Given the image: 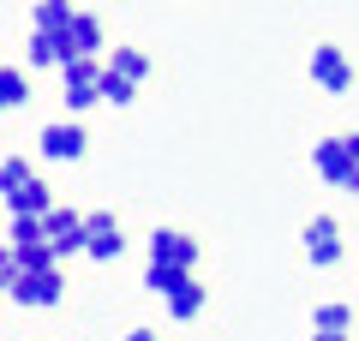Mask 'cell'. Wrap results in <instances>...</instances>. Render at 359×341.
<instances>
[{"mask_svg":"<svg viewBox=\"0 0 359 341\" xmlns=\"http://www.w3.org/2000/svg\"><path fill=\"white\" fill-rule=\"evenodd\" d=\"M311 84L330 90V96H347V90H353V60H347L335 42H318V48H311Z\"/></svg>","mask_w":359,"mask_h":341,"instance_id":"6da1fadb","label":"cell"},{"mask_svg":"<svg viewBox=\"0 0 359 341\" xmlns=\"http://www.w3.org/2000/svg\"><path fill=\"white\" fill-rule=\"evenodd\" d=\"M42 234H48L54 258H78V252H84V215H78V210L48 203V210H42Z\"/></svg>","mask_w":359,"mask_h":341,"instance_id":"7a4b0ae2","label":"cell"},{"mask_svg":"<svg viewBox=\"0 0 359 341\" xmlns=\"http://www.w3.org/2000/svg\"><path fill=\"white\" fill-rule=\"evenodd\" d=\"M126 252V240H120V222L108 210H90L84 215V258H96V264H114V258Z\"/></svg>","mask_w":359,"mask_h":341,"instance_id":"3957f363","label":"cell"},{"mask_svg":"<svg viewBox=\"0 0 359 341\" xmlns=\"http://www.w3.org/2000/svg\"><path fill=\"white\" fill-rule=\"evenodd\" d=\"M36 150L48 156V162H78V156L90 150V132L78 126V120H54V126H42Z\"/></svg>","mask_w":359,"mask_h":341,"instance_id":"277c9868","label":"cell"},{"mask_svg":"<svg viewBox=\"0 0 359 341\" xmlns=\"http://www.w3.org/2000/svg\"><path fill=\"white\" fill-rule=\"evenodd\" d=\"M6 293H13L18 305H54L66 293V281H60V269H18Z\"/></svg>","mask_w":359,"mask_h":341,"instance_id":"5b68a950","label":"cell"},{"mask_svg":"<svg viewBox=\"0 0 359 341\" xmlns=\"http://www.w3.org/2000/svg\"><path fill=\"white\" fill-rule=\"evenodd\" d=\"M150 264L192 269L198 264V240H192V234H180V227H156V234H150Z\"/></svg>","mask_w":359,"mask_h":341,"instance_id":"8992f818","label":"cell"},{"mask_svg":"<svg viewBox=\"0 0 359 341\" xmlns=\"http://www.w3.org/2000/svg\"><path fill=\"white\" fill-rule=\"evenodd\" d=\"M306 258H311L318 269L341 258V222H335V215H318V222H306Z\"/></svg>","mask_w":359,"mask_h":341,"instance_id":"52a82bcc","label":"cell"},{"mask_svg":"<svg viewBox=\"0 0 359 341\" xmlns=\"http://www.w3.org/2000/svg\"><path fill=\"white\" fill-rule=\"evenodd\" d=\"M311 168H318L330 186H347V174H353V156H347V144H341V138H323L318 150H311Z\"/></svg>","mask_w":359,"mask_h":341,"instance_id":"ba28073f","label":"cell"},{"mask_svg":"<svg viewBox=\"0 0 359 341\" xmlns=\"http://www.w3.org/2000/svg\"><path fill=\"white\" fill-rule=\"evenodd\" d=\"M162 305H168V317H180V323H192V317L204 312V288L192 281V269H186V276H180L174 288L162 293Z\"/></svg>","mask_w":359,"mask_h":341,"instance_id":"9c48e42d","label":"cell"},{"mask_svg":"<svg viewBox=\"0 0 359 341\" xmlns=\"http://www.w3.org/2000/svg\"><path fill=\"white\" fill-rule=\"evenodd\" d=\"M60 36H66V54H96V48H102V18L78 6V13H72V25H66Z\"/></svg>","mask_w":359,"mask_h":341,"instance_id":"30bf717a","label":"cell"},{"mask_svg":"<svg viewBox=\"0 0 359 341\" xmlns=\"http://www.w3.org/2000/svg\"><path fill=\"white\" fill-rule=\"evenodd\" d=\"M48 203H54V192L42 186L36 174H30L25 186H18V192H6V210H13V215H42V210H48Z\"/></svg>","mask_w":359,"mask_h":341,"instance_id":"8fae6325","label":"cell"},{"mask_svg":"<svg viewBox=\"0 0 359 341\" xmlns=\"http://www.w3.org/2000/svg\"><path fill=\"white\" fill-rule=\"evenodd\" d=\"M66 36H48V30H30V66H66Z\"/></svg>","mask_w":359,"mask_h":341,"instance_id":"7c38bea8","label":"cell"},{"mask_svg":"<svg viewBox=\"0 0 359 341\" xmlns=\"http://www.w3.org/2000/svg\"><path fill=\"white\" fill-rule=\"evenodd\" d=\"M72 0H36V30H48V36H60L66 25H72Z\"/></svg>","mask_w":359,"mask_h":341,"instance_id":"4fadbf2b","label":"cell"},{"mask_svg":"<svg viewBox=\"0 0 359 341\" xmlns=\"http://www.w3.org/2000/svg\"><path fill=\"white\" fill-rule=\"evenodd\" d=\"M18 102H30V78L18 72V66H0V114L18 108Z\"/></svg>","mask_w":359,"mask_h":341,"instance_id":"5bb4252c","label":"cell"},{"mask_svg":"<svg viewBox=\"0 0 359 341\" xmlns=\"http://www.w3.org/2000/svg\"><path fill=\"white\" fill-rule=\"evenodd\" d=\"M108 66H114L120 78H132V84H144V78H150V54H144V48H120Z\"/></svg>","mask_w":359,"mask_h":341,"instance_id":"9a60e30c","label":"cell"},{"mask_svg":"<svg viewBox=\"0 0 359 341\" xmlns=\"http://www.w3.org/2000/svg\"><path fill=\"white\" fill-rule=\"evenodd\" d=\"M96 90H102V102H114V108H132V90H138V84L120 78L114 66H102V84H96Z\"/></svg>","mask_w":359,"mask_h":341,"instance_id":"2e32d148","label":"cell"},{"mask_svg":"<svg viewBox=\"0 0 359 341\" xmlns=\"http://www.w3.org/2000/svg\"><path fill=\"white\" fill-rule=\"evenodd\" d=\"M13 258H18V269H54V264H60L48 240H42V246H13Z\"/></svg>","mask_w":359,"mask_h":341,"instance_id":"e0dca14e","label":"cell"},{"mask_svg":"<svg viewBox=\"0 0 359 341\" xmlns=\"http://www.w3.org/2000/svg\"><path fill=\"white\" fill-rule=\"evenodd\" d=\"M30 174H36V168H30L25 156H6V162H0V198H6V192H18Z\"/></svg>","mask_w":359,"mask_h":341,"instance_id":"ac0fdd59","label":"cell"},{"mask_svg":"<svg viewBox=\"0 0 359 341\" xmlns=\"http://www.w3.org/2000/svg\"><path fill=\"white\" fill-rule=\"evenodd\" d=\"M42 215H13V246H42Z\"/></svg>","mask_w":359,"mask_h":341,"instance_id":"d6986e66","label":"cell"},{"mask_svg":"<svg viewBox=\"0 0 359 341\" xmlns=\"http://www.w3.org/2000/svg\"><path fill=\"white\" fill-rule=\"evenodd\" d=\"M180 276H186V269H174V264H150V269H144V288H150V293H168Z\"/></svg>","mask_w":359,"mask_h":341,"instance_id":"ffe728a7","label":"cell"},{"mask_svg":"<svg viewBox=\"0 0 359 341\" xmlns=\"http://www.w3.org/2000/svg\"><path fill=\"white\" fill-rule=\"evenodd\" d=\"M347 323H353V312H347V305H318V323H311V329H347Z\"/></svg>","mask_w":359,"mask_h":341,"instance_id":"44dd1931","label":"cell"},{"mask_svg":"<svg viewBox=\"0 0 359 341\" xmlns=\"http://www.w3.org/2000/svg\"><path fill=\"white\" fill-rule=\"evenodd\" d=\"M13 276H18V258H13V246H0V293L13 288Z\"/></svg>","mask_w":359,"mask_h":341,"instance_id":"7402d4cb","label":"cell"},{"mask_svg":"<svg viewBox=\"0 0 359 341\" xmlns=\"http://www.w3.org/2000/svg\"><path fill=\"white\" fill-rule=\"evenodd\" d=\"M311 341H347V329H318Z\"/></svg>","mask_w":359,"mask_h":341,"instance_id":"603a6c76","label":"cell"},{"mask_svg":"<svg viewBox=\"0 0 359 341\" xmlns=\"http://www.w3.org/2000/svg\"><path fill=\"white\" fill-rule=\"evenodd\" d=\"M341 144H347V156H353V168H359V132H347Z\"/></svg>","mask_w":359,"mask_h":341,"instance_id":"cb8c5ba5","label":"cell"},{"mask_svg":"<svg viewBox=\"0 0 359 341\" xmlns=\"http://www.w3.org/2000/svg\"><path fill=\"white\" fill-rule=\"evenodd\" d=\"M126 341H162V335H156V329H132Z\"/></svg>","mask_w":359,"mask_h":341,"instance_id":"d4e9b609","label":"cell"},{"mask_svg":"<svg viewBox=\"0 0 359 341\" xmlns=\"http://www.w3.org/2000/svg\"><path fill=\"white\" fill-rule=\"evenodd\" d=\"M347 192H359V168H353V174H347Z\"/></svg>","mask_w":359,"mask_h":341,"instance_id":"484cf974","label":"cell"}]
</instances>
